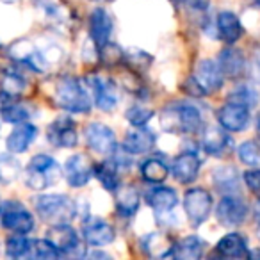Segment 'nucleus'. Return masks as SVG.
Here are the masks:
<instances>
[{"mask_svg": "<svg viewBox=\"0 0 260 260\" xmlns=\"http://www.w3.org/2000/svg\"><path fill=\"white\" fill-rule=\"evenodd\" d=\"M54 102L61 109L77 114H86L91 109V98L84 89L82 82L73 75H61L55 79L52 87Z\"/></svg>", "mask_w": 260, "mask_h": 260, "instance_id": "obj_1", "label": "nucleus"}, {"mask_svg": "<svg viewBox=\"0 0 260 260\" xmlns=\"http://www.w3.org/2000/svg\"><path fill=\"white\" fill-rule=\"evenodd\" d=\"M160 126L170 134H192L202 128V112L191 104L173 102L160 112Z\"/></svg>", "mask_w": 260, "mask_h": 260, "instance_id": "obj_2", "label": "nucleus"}, {"mask_svg": "<svg viewBox=\"0 0 260 260\" xmlns=\"http://www.w3.org/2000/svg\"><path fill=\"white\" fill-rule=\"evenodd\" d=\"M34 209L38 216L50 224L70 223L75 217L77 207L66 194H41L34 198Z\"/></svg>", "mask_w": 260, "mask_h": 260, "instance_id": "obj_3", "label": "nucleus"}, {"mask_svg": "<svg viewBox=\"0 0 260 260\" xmlns=\"http://www.w3.org/2000/svg\"><path fill=\"white\" fill-rule=\"evenodd\" d=\"M61 177V168L50 155H34L25 171V184L34 191H41L54 185Z\"/></svg>", "mask_w": 260, "mask_h": 260, "instance_id": "obj_4", "label": "nucleus"}, {"mask_svg": "<svg viewBox=\"0 0 260 260\" xmlns=\"http://www.w3.org/2000/svg\"><path fill=\"white\" fill-rule=\"evenodd\" d=\"M184 210L189 223L192 226H200L205 223L212 210V194L207 189L192 187L184 196Z\"/></svg>", "mask_w": 260, "mask_h": 260, "instance_id": "obj_5", "label": "nucleus"}, {"mask_svg": "<svg viewBox=\"0 0 260 260\" xmlns=\"http://www.w3.org/2000/svg\"><path fill=\"white\" fill-rule=\"evenodd\" d=\"M0 223L13 234L27 235L34 228V217L20 202H8V205L2 209Z\"/></svg>", "mask_w": 260, "mask_h": 260, "instance_id": "obj_6", "label": "nucleus"}, {"mask_svg": "<svg viewBox=\"0 0 260 260\" xmlns=\"http://www.w3.org/2000/svg\"><path fill=\"white\" fill-rule=\"evenodd\" d=\"M86 143L98 155H111L116 152V146H118L114 130L98 121L89 123L86 126Z\"/></svg>", "mask_w": 260, "mask_h": 260, "instance_id": "obj_7", "label": "nucleus"}, {"mask_svg": "<svg viewBox=\"0 0 260 260\" xmlns=\"http://www.w3.org/2000/svg\"><path fill=\"white\" fill-rule=\"evenodd\" d=\"M216 216L223 226L234 228L244 223L246 216H248V205L242 202L239 196L226 194L219 200L216 209Z\"/></svg>", "mask_w": 260, "mask_h": 260, "instance_id": "obj_8", "label": "nucleus"}, {"mask_svg": "<svg viewBox=\"0 0 260 260\" xmlns=\"http://www.w3.org/2000/svg\"><path fill=\"white\" fill-rule=\"evenodd\" d=\"M47 138L50 145L57 146V148H75L79 143L75 121L68 116H61L48 125Z\"/></svg>", "mask_w": 260, "mask_h": 260, "instance_id": "obj_9", "label": "nucleus"}, {"mask_svg": "<svg viewBox=\"0 0 260 260\" xmlns=\"http://www.w3.org/2000/svg\"><path fill=\"white\" fill-rule=\"evenodd\" d=\"M82 237L93 248H102V246L111 244L114 241L116 234H114V228L105 219L91 216L86 217L82 223Z\"/></svg>", "mask_w": 260, "mask_h": 260, "instance_id": "obj_10", "label": "nucleus"}, {"mask_svg": "<svg viewBox=\"0 0 260 260\" xmlns=\"http://www.w3.org/2000/svg\"><path fill=\"white\" fill-rule=\"evenodd\" d=\"M47 239L62 253V255H75L80 249L79 234L75 228L70 226L68 223L52 224V228L47 232Z\"/></svg>", "mask_w": 260, "mask_h": 260, "instance_id": "obj_11", "label": "nucleus"}, {"mask_svg": "<svg viewBox=\"0 0 260 260\" xmlns=\"http://www.w3.org/2000/svg\"><path fill=\"white\" fill-rule=\"evenodd\" d=\"M64 175L66 182L72 187H84L94 175V168L91 166V160L84 153H75L66 159Z\"/></svg>", "mask_w": 260, "mask_h": 260, "instance_id": "obj_12", "label": "nucleus"}, {"mask_svg": "<svg viewBox=\"0 0 260 260\" xmlns=\"http://www.w3.org/2000/svg\"><path fill=\"white\" fill-rule=\"evenodd\" d=\"M87 82H89V87L93 91L94 105L104 112L114 111L116 105H118V93H116L114 84L100 75H91Z\"/></svg>", "mask_w": 260, "mask_h": 260, "instance_id": "obj_13", "label": "nucleus"}, {"mask_svg": "<svg viewBox=\"0 0 260 260\" xmlns=\"http://www.w3.org/2000/svg\"><path fill=\"white\" fill-rule=\"evenodd\" d=\"M192 77H194V80L198 82V86L202 87V91L205 94L216 93L223 86V79H224L219 64L216 61H210V59H202L196 64L194 75Z\"/></svg>", "mask_w": 260, "mask_h": 260, "instance_id": "obj_14", "label": "nucleus"}, {"mask_svg": "<svg viewBox=\"0 0 260 260\" xmlns=\"http://www.w3.org/2000/svg\"><path fill=\"white\" fill-rule=\"evenodd\" d=\"M217 121L226 132H241L249 123V109L244 105L226 102L217 111Z\"/></svg>", "mask_w": 260, "mask_h": 260, "instance_id": "obj_15", "label": "nucleus"}, {"mask_svg": "<svg viewBox=\"0 0 260 260\" xmlns=\"http://www.w3.org/2000/svg\"><path fill=\"white\" fill-rule=\"evenodd\" d=\"M112 30H114V23H112V18L104 8H96L93 9L89 16V32L91 38H93L94 45L98 48H104L109 45L112 36Z\"/></svg>", "mask_w": 260, "mask_h": 260, "instance_id": "obj_16", "label": "nucleus"}, {"mask_svg": "<svg viewBox=\"0 0 260 260\" xmlns=\"http://www.w3.org/2000/svg\"><path fill=\"white\" fill-rule=\"evenodd\" d=\"M155 143L157 138L152 130L145 126H136L123 139V150L130 155H145L155 148Z\"/></svg>", "mask_w": 260, "mask_h": 260, "instance_id": "obj_17", "label": "nucleus"}, {"mask_svg": "<svg viewBox=\"0 0 260 260\" xmlns=\"http://www.w3.org/2000/svg\"><path fill=\"white\" fill-rule=\"evenodd\" d=\"M200 166H202V160L196 155L194 152H185L180 153L177 159L173 160V177L177 178L180 184H191L198 178Z\"/></svg>", "mask_w": 260, "mask_h": 260, "instance_id": "obj_18", "label": "nucleus"}, {"mask_svg": "<svg viewBox=\"0 0 260 260\" xmlns=\"http://www.w3.org/2000/svg\"><path fill=\"white\" fill-rule=\"evenodd\" d=\"M217 64H219V68H221V72H223L224 77L237 79V77H241L246 70V57L239 48L226 47L224 50L219 52Z\"/></svg>", "mask_w": 260, "mask_h": 260, "instance_id": "obj_19", "label": "nucleus"}, {"mask_svg": "<svg viewBox=\"0 0 260 260\" xmlns=\"http://www.w3.org/2000/svg\"><path fill=\"white\" fill-rule=\"evenodd\" d=\"M116 200V212L121 217H132L138 212L139 205H141V196L139 191L132 185H121L114 191Z\"/></svg>", "mask_w": 260, "mask_h": 260, "instance_id": "obj_20", "label": "nucleus"}, {"mask_svg": "<svg viewBox=\"0 0 260 260\" xmlns=\"http://www.w3.org/2000/svg\"><path fill=\"white\" fill-rule=\"evenodd\" d=\"M145 198H146V203L159 214L170 212V210H173L178 203V194L175 192V189L164 187V185L152 187L148 192H146Z\"/></svg>", "mask_w": 260, "mask_h": 260, "instance_id": "obj_21", "label": "nucleus"}, {"mask_svg": "<svg viewBox=\"0 0 260 260\" xmlns=\"http://www.w3.org/2000/svg\"><path fill=\"white\" fill-rule=\"evenodd\" d=\"M38 128L30 123H18L15 130L8 136L6 146L11 153H23L30 146V143L36 139Z\"/></svg>", "mask_w": 260, "mask_h": 260, "instance_id": "obj_22", "label": "nucleus"}, {"mask_svg": "<svg viewBox=\"0 0 260 260\" xmlns=\"http://www.w3.org/2000/svg\"><path fill=\"white\" fill-rule=\"evenodd\" d=\"M202 146L209 155H223L230 150V138L223 126H207L202 136Z\"/></svg>", "mask_w": 260, "mask_h": 260, "instance_id": "obj_23", "label": "nucleus"}, {"mask_svg": "<svg viewBox=\"0 0 260 260\" xmlns=\"http://www.w3.org/2000/svg\"><path fill=\"white\" fill-rule=\"evenodd\" d=\"M216 25H217L219 38L228 45H234L235 41H239V38L242 36L241 20L232 11H221L219 15H217Z\"/></svg>", "mask_w": 260, "mask_h": 260, "instance_id": "obj_24", "label": "nucleus"}, {"mask_svg": "<svg viewBox=\"0 0 260 260\" xmlns=\"http://www.w3.org/2000/svg\"><path fill=\"white\" fill-rule=\"evenodd\" d=\"M119 170H121V166L116 159L102 160L100 164L94 166V177L104 185V189H107L109 192H114L119 187Z\"/></svg>", "mask_w": 260, "mask_h": 260, "instance_id": "obj_25", "label": "nucleus"}, {"mask_svg": "<svg viewBox=\"0 0 260 260\" xmlns=\"http://www.w3.org/2000/svg\"><path fill=\"white\" fill-rule=\"evenodd\" d=\"M217 251L223 256H228V258H242V256H248V246H246V241L242 235L239 234H226L219 242H217Z\"/></svg>", "mask_w": 260, "mask_h": 260, "instance_id": "obj_26", "label": "nucleus"}, {"mask_svg": "<svg viewBox=\"0 0 260 260\" xmlns=\"http://www.w3.org/2000/svg\"><path fill=\"white\" fill-rule=\"evenodd\" d=\"M212 182L217 187V191L234 194L239 189V173L232 166H219L212 171Z\"/></svg>", "mask_w": 260, "mask_h": 260, "instance_id": "obj_27", "label": "nucleus"}, {"mask_svg": "<svg viewBox=\"0 0 260 260\" xmlns=\"http://www.w3.org/2000/svg\"><path fill=\"white\" fill-rule=\"evenodd\" d=\"M203 251H205V242L196 235H189V237H184L180 242L175 244L173 258L196 260L203 255Z\"/></svg>", "mask_w": 260, "mask_h": 260, "instance_id": "obj_28", "label": "nucleus"}, {"mask_svg": "<svg viewBox=\"0 0 260 260\" xmlns=\"http://www.w3.org/2000/svg\"><path fill=\"white\" fill-rule=\"evenodd\" d=\"M170 175V168L159 157H150L141 164V177L150 184H160Z\"/></svg>", "mask_w": 260, "mask_h": 260, "instance_id": "obj_29", "label": "nucleus"}, {"mask_svg": "<svg viewBox=\"0 0 260 260\" xmlns=\"http://www.w3.org/2000/svg\"><path fill=\"white\" fill-rule=\"evenodd\" d=\"M143 248L152 256H173V248L171 241L164 234H150L143 241Z\"/></svg>", "mask_w": 260, "mask_h": 260, "instance_id": "obj_30", "label": "nucleus"}, {"mask_svg": "<svg viewBox=\"0 0 260 260\" xmlns=\"http://www.w3.org/2000/svg\"><path fill=\"white\" fill-rule=\"evenodd\" d=\"M228 102L251 109L258 104V91L251 84H239L228 93Z\"/></svg>", "mask_w": 260, "mask_h": 260, "instance_id": "obj_31", "label": "nucleus"}, {"mask_svg": "<svg viewBox=\"0 0 260 260\" xmlns=\"http://www.w3.org/2000/svg\"><path fill=\"white\" fill-rule=\"evenodd\" d=\"M27 89V80L13 70L6 68L0 73V91L9 93L13 96H20Z\"/></svg>", "mask_w": 260, "mask_h": 260, "instance_id": "obj_32", "label": "nucleus"}, {"mask_svg": "<svg viewBox=\"0 0 260 260\" xmlns=\"http://www.w3.org/2000/svg\"><path fill=\"white\" fill-rule=\"evenodd\" d=\"M30 246L32 241L23 237L22 234H16L6 241V255L9 258H25L30 255Z\"/></svg>", "mask_w": 260, "mask_h": 260, "instance_id": "obj_33", "label": "nucleus"}, {"mask_svg": "<svg viewBox=\"0 0 260 260\" xmlns=\"http://www.w3.org/2000/svg\"><path fill=\"white\" fill-rule=\"evenodd\" d=\"M0 118L8 123H25L30 118V111L25 105L18 104V102H11V104L0 107Z\"/></svg>", "mask_w": 260, "mask_h": 260, "instance_id": "obj_34", "label": "nucleus"}, {"mask_svg": "<svg viewBox=\"0 0 260 260\" xmlns=\"http://www.w3.org/2000/svg\"><path fill=\"white\" fill-rule=\"evenodd\" d=\"M62 253L52 244L48 239H34L32 246H30V258H57Z\"/></svg>", "mask_w": 260, "mask_h": 260, "instance_id": "obj_35", "label": "nucleus"}, {"mask_svg": "<svg viewBox=\"0 0 260 260\" xmlns=\"http://www.w3.org/2000/svg\"><path fill=\"white\" fill-rule=\"evenodd\" d=\"M239 159L246 166L256 168L260 164V146L255 141H244L239 146Z\"/></svg>", "mask_w": 260, "mask_h": 260, "instance_id": "obj_36", "label": "nucleus"}, {"mask_svg": "<svg viewBox=\"0 0 260 260\" xmlns=\"http://www.w3.org/2000/svg\"><path fill=\"white\" fill-rule=\"evenodd\" d=\"M153 116V111L145 105H134V107H130L128 111L125 112V118L130 125L134 126H145L146 123L152 119Z\"/></svg>", "mask_w": 260, "mask_h": 260, "instance_id": "obj_37", "label": "nucleus"}, {"mask_svg": "<svg viewBox=\"0 0 260 260\" xmlns=\"http://www.w3.org/2000/svg\"><path fill=\"white\" fill-rule=\"evenodd\" d=\"M20 173V162L15 157L0 155V180L11 182L18 177Z\"/></svg>", "mask_w": 260, "mask_h": 260, "instance_id": "obj_38", "label": "nucleus"}, {"mask_svg": "<svg viewBox=\"0 0 260 260\" xmlns=\"http://www.w3.org/2000/svg\"><path fill=\"white\" fill-rule=\"evenodd\" d=\"M244 182L253 192H260V168H253V170L246 171Z\"/></svg>", "mask_w": 260, "mask_h": 260, "instance_id": "obj_39", "label": "nucleus"}, {"mask_svg": "<svg viewBox=\"0 0 260 260\" xmlns=\"http://www.w3.org/2000/svg\"><path fill=\"white\" fill-rule=\"evenodd\" d=\"M187 8L194 9V11H205L207 8H209L210 0H182Z\"/></svg>", "mask_w": 260, "mask_h": 260, "instance_id": "obj_40", "label": "nucleus"}, {"mask_svg": "<svg viewBox=\"0 0 260 260\" xmlns=\"http://www.w3.org/2000/svg\"><path fill=\"white\" fill-rule=\"evenodd\" d=\"M251 73L256 80H260V47L253 52V57H251Z\"/></svg>", "mask_w": 260, "mask_h": 260, "instance_id": "obj_41", "label": "nucleus"}, {"mask_svg": "<svg viewBox=\"0 0 260 260\" xmlns=\"http://www.w3.org/2000/svg\"><path fill=\"white\" fill-rule=\"evenodd\" d=\"M89 256H91V258H98V256H102V258H111L107 253H102V251H93Z\"/></svg>", "mask_w": 260, "mask_h": 260, "instance_id": "obj_42", "label": "nucleus"}, {"mask_svg": "<svg viewBox=\"0 0 260 260\" xmlns=\"http://www.w3.org/2000/svg\"><path fill=\"white\" fill-rule=\"evenodd\" d=\"M2 4H6V6H13V4H18L20 0H0Z\"/></svg>", "mask_w": 260, "mask_h": 260, "instance_id": "obj_43", "label": "nucleus"}, {"mask_svg": "<svg viewBox=\"0 0 260 260\" xmlns=\"http://www.w3.org/2000/svg\"><path fill=\"white\" fill-rule=\"evenodd\" d=\"M256 132H258V138H260V114L256 118Z\"/></svg>", "mask_w": 260, "mask_h": 260, "instance_id": "obj_44", "label": "nucleus"}, {"mask_svg": "<svg viewBox=\"0 0 260 260\" xmlns=\"http://www.w3.org/2000/svg\"><path fill=\"white\" fill-rule=\"evenodd\" d=\"M256 217H258V221H260V200H258V203H256Z\"/></svg>", "mask_w": 260, "mask_h": 260, "instance_id": "obj_45", "label": "nucleus"}, {"mask_svg": "<svg viewBox=\"0 0 260 260\" xmlns=\"http://www.w3.org/2000/svg\"><path fill=\"white\" fill-rule=\"evenodd\" d=\"M251 4L255 6V8H260V0H251Z\"/></svg>", "mask_w": 260, "mask_h": 260, "instance_id": "obj_46", "label": "nucleus"}, {"mask_svg": "<svg viewBox=\"0 0 260 260\" xmlns=\"http://www.w3.org/2000/svg\"><path fill=\"white\" fill-rule=\"evenodd\" d=\"M0 210H2V202H0Z\"/></svg>", "mask_w": 260, "mask_h": 260, "instance_id": "obj_47", "label": "nucleus"}]
</instances>
